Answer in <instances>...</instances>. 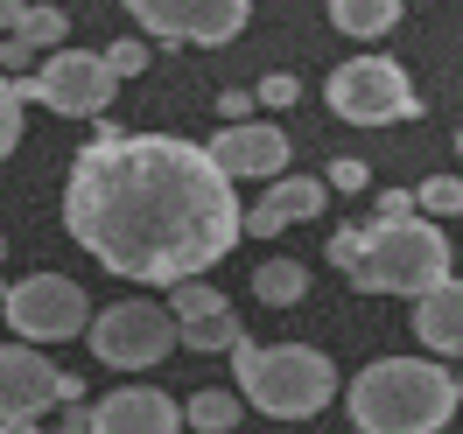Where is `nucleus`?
Returning a JSON list of instances; mask_svg holds the SVG:
<instances>
[{"instance_id":"1","label":"nucleus","mask_w":463,"mask_h":434,"mask_svg":"<svg viewBox=\"0 0 463 434\" xmlns=\"http://www.w3.org/2000/svg\"><path fill=\"white\" fill-rule=\"evenodd\" d=\"M63 232L119 281L183 288L239 245V197L203 141L99 126L63 182Z\"/></svg>"},{"instance_id":"2","label":"nucleus","mask_w":463,"mask_h":434,"mask_svg":"<svg viewBox=\"0 0 463 434\" xmlns=\"http://www.w3.org/2000/svg\"><path fill=\"white\" fill-rule=\"evenodd\" d=\"M358 434H442L463 406V378L435 357H373L345 385Z\"/></svg>"},{"instance_id":"3","label":"nucleus","mask_w":463,"mask_h":434,"mask_svg":"<svg viewBox=\"0 0 463 434\" xmlns=\"http://www.w3.org/2000/svg\"><path fill=\"white\" fill-rule=\"evenodd\" d=\"M239 365V400L260 406L267 420H309L337 400V365L317 344H246L232 350Z\"/></svg>"},{"instance_id":"4","label":"nucleus","mask_w":463,"mask_h":434,"mask_svg":"<svg viewBox=\"0 0 463 434\" xmlns=\"http://www.w3.org/2000/svg\"><path fill=\"white\" fill-rule=\"evenodd\" d=\"M449 281V238L429 217H401V225H365V253H358V273L351 288L365 294H407L421 301L429 288Z\"/></svg>"},{"instance_id":"5","label":"nucleus","mask_w":463,"mask_h":434,"mask_svg":"<svg viewBox=\"0 0 463 434\" xmlns=\"http://www.w3.org/2000/svg\"><path fill=\"white\" fill-rule=\"evenodd\" d=\"M22 106H50L57 119H99L106 106H113V70L99 63V50H50V57L35 63L29 78H22Z\"/></svg>"},{"instance_id":"6","label":"nucleus","mask_w":463,"mask_h":434,"mask_svg":"<svg viewBox=\"0 0 463 434\" xmlns=\"http://www.w3.org/2000/svg\"><path fill=\"white\" fill-rule=\"evenodd\" d=\"M330 113L351 119V126H393V119L421 113V98H414V85L393 57H351L330 78Z\"/></svg>"},{"instance_id":"7","label":"nucleus","mask_w":463,"mask_h":434,"mask_svg":"<svg viewBox=\"0 0 463 434\" xmlns=\"http://www.w3.org/2000/svg\"><path fill=\"white\" fill-rule=\"evenodd\" d=\"M0 309H7L22 344H71L91 322V294L78 281H63V273H29V281H14L0 294Z\"/></svg>"},{"instance_id":"8","label":"nucleus","mask_w":463,"mask_h":434,"mask_svg":"<svg viewBox=\"0 0 463 434\" xmlns=\"http://www.w3.org/2000/svg\"><path fill=\"white\" fill-rule=\"evenodd\" d=\"M91 337V357L99 365H113V372H147V365H162L175 350V322L162 301H119V309H99L85 322Z\"/></svg>"},{"instance_id":"9","label":"nucleus","mask_w":463,"mask_h":434,"mask_svg":"<svg viewBox=\"0 0 463 434\" xmlns=\"http://www.w3.org/2000/svg\"><path fill=\"white\" fill-rule=\"evenodd\" d=\"M127 22L147 29L155 42H203L225 50L253 22V0H127Z\"/></svg>"},{"instance_id":"10","label":"nucleus","mask_w":463,"mask_h":434,"mask_svg":"<svg viewBox=\"0 0 463 434\" xmlns=\"http://www.w3.org/2000/svg\"><path fill=\"white\" fill-rule=\"evenodd\" d=\"M78 378L57 372L35 344H0V420H35L50 406H78Z\"/></svg>"},{"instance_id":"11","label":"nucleus","mask_w":463,"mask_h":434,"mask_svg":"<svg viewBox=\"0 0 463 434\" xmlns=\"http://www.w3.org/2000/svg\"><path fill=\"white\" fill-rule=\"evenodd\" d=\"M203 154L225 169V182H267V175L288 169V134H281V126L239 119V126H225L218 141H203Z\"/></svg>"},{"instance_id":"12","label":"nucleus","mask_w":463,"mask_h":434,"mask_svg":"<svg viewBox=\"0 0 463 434\" xmlns=\"http://www.w3.org/2000/svg\"><path fill=\"white\" fill-rule=\"evenodd\" d=\"M91 428L99 434H183V406L162 385H119L91 406Z\"/></svg>"},{"instance_id":"13","label":"nucleus","mask_w":463,"mask_h":434,"mask_svg":"<svg viewBox=\"0 0 463 434\" xmlns=\"http://www.w3.org/2000/svg\"><path fill=\"white\" fill-rule=\"evenodd\" d=\"M323 203H330L323 175H288V182H274L260 203H239V232L274 238V232H288V225H302V217H323Z\"/></svg>"},{"instance_id":"14","label":"nucleus","mask_w":463,"mask_h":434,"mask_svg":"<svg viewBox=\"0 0 463 434\" xmlns=\"http://www.w3.org/2000/svg\"><path fill=\"white\" fill-rule=\"evenodd\" d=\"M414 337H421L435 357H463V281L457 273L414 301Z\"/></svg>"},{"instance_id":"15","label":"nucleus","mask_w":463,"mask_h":434,"mask_svg":"<svg viewBox=\"0 0 463 434\" xmlns=\"http://www.w3.org/2000/svg\"><path fill=\"white\" fill-rule=\"evenodd\" d=\"M175 344L183 350H239L246 344V322L232 316V301H218V309H203V316H190V322H175Z\"/></svg>"},{"instance_id":"16","label":"nucleus","mask_w":463,"mask_h":434,"mask_svg":"<svg viewBox=\"0 0 463 434\" xmlns=\"http://www.w3.org/2000/svg\"><path fill=\"white\" fill-rule=\"evenodd\" d=\"M330 22L358 42H379L386 29H401V0H330Z\"/></svg>"},{"instance_id":"17","label":"nucleus","mask_w":463,"mask_h":434,"mask_svg":"<svg viewBox=\"0 0 463 434\" xmlns=\"http://www.w3.org/2000/svg\"><path fill=\"white\" fill-rule=\"evenodd\" d=\"M239 420H246V400L225 392V385H203L197 400L183 406V428H197V434H232Z\"/></svg>"},{"instance_id":"18","label":"nucleus","mask_w":463,"mask_h":434,"mask_svg":"<svg viewBox=\"0 0 463 434\" xmlns=\"http://www.w3.org/2000/svg\"><path fill=\"white\" fill-rule=\"evenodd\" d=\"M253 294H260L267 309H295V301L309 294V266L302 260H267L260 273H253Z\"/></svg>"},{"instance_id":"19","label":"nucleus","mask_w":463,"mask_h":434,"mask_svg":"<svg viewBox=\"0 0 463 434\" xmlns=\"http://www.w3.org/2000/svg\"><path fill=\"white\" fill-rule=\"evenodd\" d=\"M414 210H429V225L435 217H463V175H429L414 189Z\"/></svg>"},{"instance_id":"20","label":"nucleus","mask_w":463,"mask_h":434,"mask_svg":"<svg viewBox=\"0 0 463 434\" xmlns=\"http://www.w3.org/2000/svg\"><path fill=\"white\" fill-rule=\"evenodd\" d=\"M63 29H71V22H63V7H29L14 35H22L29 50H63Z\"/></svg>"},{"instance_id":"21","label":"nucleus","mask_w":463,"mask_h":434,"mask_svg":"<svg viewBox=\"0 0 463 434\" xmlns=\"http://www.w3.org/2000/svg\"><path fill=\"white\" fill-rule=\"evenodd\" d=\"M147 57H155V50H147L141 35H119V42H106V50H99V63L113 70V85H119V78H141Z\"/></svg>"},{"instance_id":"22","label":"nucleus","mask_w":463,"mask_h":434,"mask_svg":"<svg viewBox=\"0 0 463 434\" xmlns=\"http://www.w3.org/2000/svg\"><path fill=\"white\" fill-rule=\"evenodd\" d=\"M14 141H22V91L14 78H0V162L14 154Z\"/></svg>"},{"instance_id":"23","label":"nucleus","mask_w":463,"mask_h":434,"mask_svg":"<svg viewBox=\"0 0 463 434\" xmlns=\"http://www.w3.org/2000/svg\"><path fill=\"white\" fill-rule=\"evenodd\" d=\"M323 253H330V266H337V273H358V253H365V225H345V232H330V245H323Z\"/></svg>"},{"instance_id":"24","label":"nucleus","mask_w":463,"mask_h":434,"mask_svg":"<svg viewBox=\"0 0 463 434\" xmlns=\"http://www.w3.org/2000/svg\"><path fill=\"white\" fill-rule=\"evenodd\" d=\"M29 70H35V50L22 42V35H0V78H14V85H22Z\"/></svg>"},{"instance_id":"25","label":"nucleus","mask_w":463,"mask_h":434,"mask_svg":"<svg viewBox=\"0 0 463 434\" xmlns=\"http://www.w3.org/2000/svg\"><path fill=\"white\" fill-rule=\"evenodd\" d=\"M365 182H373V175H365V162H351V154H337V162H330V175H323V189H365Z\"/></svg>"},{"instance_id":"26","label":"nucleus","mask_w":463,"mask_h":434,"mask_svg":"<svg viewBox=\"0 0 463 434\" xmlns=\"http://www.w3.org/2000/svg\"><path fill=\"white\" fill-rule=\"evenodd\" d=\"M260 106H295L302 98V85H295V70H274V78H260V91H253Z\"/></svg>"},{"instance_id":"27","label":"nucleus","mask_w":463,"mask_h":434,"mask_svg":"<svg viewBox=\"0 0 463 434\" xmlns=\"http://www.w3.org/2000/svg\"><path fill=\"white\" fill-rule=\"evenodd\" d=\"M401 217H414V189H386V197H379V217H373V225H401Z\"/></svg>"},{"instance_id":"28","label":"nucleus","mask_w":463,"mask_h":434,"mask_svg":"<svg viewBox=\"0 0 463 434\" xmlns=\"http://www.w3.org/2000/svg\"><path fill=\"white\" fill-rule=\"evenodd\" d=\"M43 434H99V428H91V406H63V420Z\"/></svg>"},{"instance_id":"29","label":"nucleus","mask_w":463,"mask_h":434,"mask_svg":"<svg viewBox=\"0 0 463 434\" xmlns=\"http://www.w3.org/2000/svg\"><path fill=\"white\" fill-rule=\"evenodd\" d=\"M218 113H225V126H239L253 113V91H218Z\"/></svg>"},{"instance_id":"30","label":"nucleus","mask_w":463,"mask_h":434,"mask_svg":"<svg viewBox=\"0 0 463 434\" xmlns=\"http://www.w3.org/2000/svg\"><path fill=\"white\" fill-rule=\"evenodd\" d=\"M22 14H29V0H0V35L22 29Z\"/></svg>"},{"instance_id":"31","label":"nucleus","mask_w":463,"mask_h":434,"mask_svg":"<svg viewBox=\"0 0 463 434\" xmlns=\"http://www.w3.org/2000/svg\"><path fill=\"white\" fill-rule=\"evenodd\" d=\"M0 434H43L35 420H0Z\"/></svg>"},{"instance_id":"32","label":"nucleus","mask_w":463,"mask_h":434,"mask_svg":"<svg viewBox=\"0 0 463 434\" xmlns=\"http://www.w3.org/2000/svg\"><path fill=\"white\" fill-rule=\"evenodd\" d=\"M0 260H7V238H0Z\"/></svg>"},{"instance_id":"33","label":"nucleus","mask_w":463,"mask_h":434,"mask_svg":"<svg viewBox=\"0 0 463 434\" xmlns=\"http://www.w3.org/2000/svg\"><path fill=\"white\" fill-rule=\"evenodd\" d=\"M457 154H463V134H457Z\"/></svg>"}]
</instances>
